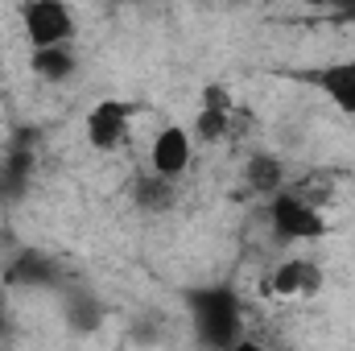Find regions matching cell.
I'll use <instances>...</instances> for the list:
<instances>
[{"label": "cell", "instance_id": "7", "mask_svg": "<svg viewBox=\"0 0 355 351\" xmlns=\"http://www.w3.org/2000/svg\"><path fill=\"white\" fill-rule=\"evenodd\" d=\"M198 162V137L186 120H166L153 128L149 145H145V166L149 174L170 178V182H186Z\"/></svg>", "mask_w": 355, "mask_h": 351}, {"label": "cell", "instance_id": "12", "mask_svg": "<svg viewBox=\"0 0 355 351\" xmlns=\"http://www.w3.org/2000/svg\"><path fill=\"white\" fill-rule=\"evenodd\" d=\"M352 17H355V12H352Z\"/></svg>", "mask_w": 355, "mask_h": 351}, {"label": "cell", "instance_id": "8", "mask_svg": "<svg viewBox=\"0 0 355 351\" xmlns=\"http://www.w3.org/2000/svg\"><path fill=\"white\" fill-rule=\"evenodd\" d=\"M302 83L318 91L339 116L355 120V54H343V58H327L310 71H302Z\"/></svg>", "mask_w": 355, "mask_h": 351}, {"label": "cell", "instance_id": "6", "mask_svg": "<svg viewBox=\"0 0 355 351\" xmlns=\"http://www.w3.org/2000/svg\"><path fill=\"white\" fill-rule=\"evenodd\" d=\"M190 323L198 327V339L202 343H240L244 339V302L223 289V285H211V289H198L194 293V310H190Z\"/></svg>", "mask_w": 355, "mask_h": 351}, {"label": "cell", "instance_id": "9", "mask_svg": "<svg viewBox=\"0 0 355 351\" xmlns=\"http://www.w3.org/2000/svg\"><path fill=\"white\" fill-rule=\"evenodd\" d=\"M289 178H293V170H289V162L281 153L248 149L240 157V186H244V194H252L261 203H265L268 194H277L281 186H289Z\"/></svg>", "mask_w": 355, "mask_h": 351}, {"label": "cell", "instance_id": "2", "mask_svg": "<svg viewBox=\"0 0 355 351\" xmlns=\"http://www.w3.org/2000/svg\"><path fill=\"white\" fill-rule=\"evenodd\" d=\"M190 128L198 137V149H236V145H244L248 112L227 83H207L198 95Z\"/></svg>", "mask_w": 355, "mask_h": 351}, {"label": "cell", "instance_id": "11", "mask_svg": "<svg viewBox=\"0 0 355 351\" xmlns=\"http://www.w3.org/2000/svg\"><path fill=\"white\" fill-rule=\"evenodd\" d=\"M297 4H310V8H339V12H355V0H297Z\"/></svg>", "mask_w": 355, "mask_h": 351}, {"label": "cell", "instance_id": "3", "mask_svg": "<svg viewBox=\"0 0 355 351\" xmlns=\"http://www.w3.org/2000/svg\"><path fill=\"white\" fill-rule=\"evenodd\" d=\"M141 116H145V108L132 103V99H120V95H107V99L91 103L83 112V145L91 153H99V157L124 153L137 141Z\"/></svg>", "mask_w": 355, "mask_h": 351}, {"label": "cell", "instance_id": "4", "mask_svg": "<svg viewBox=\"0 0 355 351\" xmlns=\"http://www.w3.org/2000/svg\"><path fill=\"white\" fill-rule=\"evenodd\" d=\"M327 289V268L306 248H285V257L268 261L261 273V293L268 302H310Z\"/></svg>", "mask_w": 355, "mask_h": 351}, {"label": "cell", "instance_id": "10", "mask_svg": "<svg viewBox=\"0 0 355 351\" xmlns=\"http://www.w3.org/2000/svg\"><path fill=\"white\" fill-rule=\"evenodd\" d=\"M29 75L42 87H67L79 75V54L75 46H50V50H29Z\"/></svg>", "mask_w": 355, "mask_h": 351}, {"label": "cell", "instance_id": "5", "mask_svg": "<svg viewBox=\"0 0 355 351\" xmlns=\"http://www.w3.org/2000/svg\"><path fill=\"white\" fill-rule=\"evenodd\" d=\"M17 25H21V37L29 50L75 46V37H79V12L71 0H21Z\"/></svg>", "mask_w": 355, "mask_h": 351}, {"label": "cell", "instance_id": "1", "mask_svg": "<svg viewBox=\"0 0 355 351\" xmlns=\"http://www.w3.org/2000/svg\"><path fill=\"white\" fill-rule=\"evenodd\" d=\"M265 228L277 248H310L331 236V207L302 194L293 182L265 198Z\"/></svg>", "mask_w": 355, "mask_h": 351}]
</instances>
